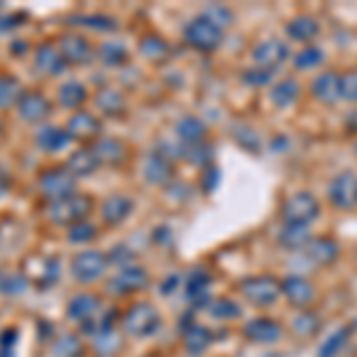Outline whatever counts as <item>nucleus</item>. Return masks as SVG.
Listing matches in <instances>:
<instances>
[{"instance_id": "nucleus-50", "label": "nucleus", "mask_w": 357, "mask_h": 357, "mask_svg": "<svg viewBox=\"0 0 357 357\" xmlns=\"http://www.w3.org/2000/svg\"><path fill=\"white\" fill-rule=\"evenodd\" d=\"M243 79L250 86H262L269 82V72H264V69H248L243 74Z\"/></svg>"}, {"instance_id": "nucleus-33", "label": "nucleus", "mask_w": 357, "mask_h": 357, "mask_svg": "<svg viewBox=\"0 0 357 357\" xmlns=\"http://www.w3.org/2000/svg\"><path fill=\"white\" fill-rule=\"evenodd\" d=\"M119 336L114 333V326H100L96 333V338H93V348H96V353L98 355H102V357H110L114 355L119 350Z\"/></svg>"}, {"instance_id": "nucleus-5", "label": "nucleus", "mask_w": 357, "mask_h": 357, "mask_svg": "<svg viewBox=\"0 0 357 357\" xmlns=\"http://www.w3.org/2000/svg\"><path fill=\"white\" fill-rule=\"evenodd\" d=\"M183 36H186L188 45H193V48L210 53V50L220 48V43H222V29L217 26V24H212V22L203 15V17H195L193 22H188V26H186V31H183Z\"/></svg>"}, {"instance_id": "nucleus-11", "label": "nucleus", "mask_w": 357, "mask_h": 357, "mask_svg": "<svg viewBox=\"0 0 357 357\" xmlns=\"http://www.w3.org/2000/svg\"><path fill=\"white\" fill-rule=\"evenodd\" d=\"M33 67H36V72H41L43 77H57V74L65 72L67 62H65V57L60 55L55 43L43 41L33 50Z\"/></svg>"}, {"instance_id": "nucleus-12", "label": "nucleus", "mask_w": 357, "mask_h": 357, "mask_svg": "<svg viewBox=\"0 0 357 357\" xmlns=\"http://www.w3.org/2000/svg\"><path fill=\"white\" fill-rule=\"evenodd\" d=\"M329 198L331 203L341 210H350V207L357 205V176L350 174V172H343L331 181L329 186Z\"/></svg>"}, {"instance_id": "nucleus-34", "label": "nucleus", "mask_w": 357, "mask_h": 357, "mask_svg": "<svg viewBox=\"0 0 357 357\" xmlns=\"http://www.w3.org/2000/svg\"><path fill=\"white\" fill-rule=\"evenodd\" d=\"M350 333H353L350 326H343V329L333 331L331 336L319 345V353H317V357H336L345 348V343L350 341Z\"/></svg>"}, {"instance_id": "nucleus-29", "label": "nucleus", "mask_w": 357, "mask_h": 357, "mask_svg": "<svg viewBox=\"0 0 357 357\" xmlns=\"http://www.w3.org/2000/svg\"><path fill=\"white\" fill-rule=\"evenodd\" d=\"M307 255L314 264H329L338 257V243L331 238H317L307 243Z\"/></svg>"}, {"instance_id": "nucleus-28", "label": "nucleus", "mask_w": 357, "mask_h": 357, "mask_svg": "<svg viewBox=\"0 0 357 357\" xmlns=\"http://www.w3.org/2000/svg\"><path fill=\"white\" fill-rule=\"evenodd\" d=\"M57 98H60V105L67 107V110H77L82 107L86 100H89V91H86L84 84L79 82H65L57 91Z\"/></svg>"}, {"instance_id": "nucleus-52", "label": "nucleus", "mask_w": 357, "mask_h": 357, "mask_svg": "<svg viewBox=\"0 0 357 357\" xmlns=\"http://www.w3.org/2000/svg\"><path fill=\"white\" fill-rule=\"evenodd\" d=\"M10 188H13V176H10V172L0 165V195H5Z\"/></svg>"}, {"instance_id": "nucleus-49", "label": "nucleus", "mask_w": 357, "mask_h": 357, "mask_svg": "<svg viewBox=\"0 0 357 357\" xmlns=\"http://www.w3.org/2000/svg\"><path fill=\"white\" fill-rule=\"evenodd\" d=\"M341 98L343 100L357 102V74H345L341 77Z\"/></svg>"}, {"instance_id": "nucleus-8", "label": "nucleus", "mask_w": 357, "mask_h": 357, "mask_svg": "<svg viewBox=\"0 0 357 357\" xmlns=\"http://www.w3.org/2000/svg\"><path fill=\"white\" fill-rule=\"evenodd\" d=\"M319 215V203L314 195L310 193H296L286 200L284 205V220L286 224H298V227H307L310 222L317 220Z\"/></svg>"}, {"instance_id": "nucleus-10", "label": "nucleus", "mask_w": 357, "mask_h": 357, "mask_svg": "<svg viewBox=\"0 0 357 357\" xmlns=\"http://www.w3.org/2000/svg\"><path fill=\"white\" fill-rule=\"evenodd\" d=\"M50 110H53L50 100L43 93H38V91H24L20 98V102H17V112H20V117L24 119V122H31V124L48 119Z\"/></svg>"}, {"instance_id": "nucleus-3", "label": "nucleus", "mask_w": 357, "mask_h": 357, "mask_svg": "<svg viewBox=\"0 0 357 357\" xmlns=\"http://www.w3.org/2000/svg\"><path fill=\"white\" fill-rule=\"evenodd\" d=\"M38 191L43 193L45 200L57 203V200H65L77 193V183H74V176L65 167H50V169H43L41 176H38Z\"/></svg>"}, {"instance_id": "nucleus-41", "label": "nucleus", "mask_w": 357, "mask_h": 357, "mask_svg": "<svg viewBox=\"0 0 357 357\" xmlns=\"http://www.w3.org/2000/svg\"><path fill=\"white\" fill-rule=\"evenodd\" d=\"M207 310H210V314L220 321H231V319H236V317H241V307L234 301H227V298L212 301L210 305H207Z\"/></svg>"}, {"instance_id": "nucleus-45", "label": "nucleus", "mask_w": 357, "mask_h": 357, "mask_svg": "<svg viewBox=\"0 0 357 357\" xmlns=\"http://www.w3.org/2000/svg\"><path fill=\"white\" fill-rule=\"evenodd\" d=\"M212 148H205V143H198V146H183L181 155L188 160L191 165H205L210 160Z\"/></svg>"}, {"instance_id": "nucleus-42", "label": "nucleus", "mask_w": 357, "mask_h": 357, "mask_svg": "<svg viewBox=\"0 0 357 357\" xmlns=\"http://www.w3.org/2000/svg\"><path fill=\"white\" fill-rule=\"evenodd\" d=\"M141 53L146 55L148 60L160 62V60H165L167 53H169V45H167L162 38H158V36H146L141 41Z\"/></svg>"}, {"instance_id": "nucleus-39", "label": "nucleus", "mask_w": 357, "mask_h": 357, "mask_svg": "<svg viewBox=\"0 0 357 357\" xmlns=\"http://www.w3.org/2000/svg\"><path fill=\"white\" fill-rule=\"evenodd\" d=\"M298 96H301V86L293 82V79H284V82L276 84L272 89V102H274V105H279V107L291 105Z\"/></svg>"}, {"instance_id": "nucleus-56", "label": "nucleus", "mask_w": 357, "mask_h": 357, "mask_svg": "<svg viewBox=\"0 0 357 357\" xmlns=\"http://www.w3.org/2000/svg\"><path fill=\"white\" fill-rule=\"evenodd\" d=\"M0 134H3V122H0Z\"/></svg>"}, {"instance_id": "nucleus-37", "label": "nucleus", "mask_w": 357, "mask_h": 357, "mask_svg": "<svg viewBox=\"0 0 357 357\" xmlns=\"http://www.w3.org/2000/svg\"><path fill=\"white\" fill-rule=\"evenodd\" d=\"M69 24L93 29V31H114V29H117L112 17H105V15H74L72 20H69Z\"/></svg>"}, {"instance_id": "nucleus-38", "label": "nucleus", "mask_w": 357, "mask_h": 357, "mask_svg": "<svg viewBox=\"0 0 357 357\" xmlns=\"http://www.w3.org/2000/svg\"><path fill=\"white\" fill-rule=\"evenodd\" d=\"M281 245L291 248V250H298V248H305L310 243V231L307 227H298V224H286V229L279 236Z\"/></svg>"}, {"instance_id": "nucleus-54", "label": "nucleus", "mask_w": 357, "mask_h": 357, "mask_svg": "<svg viewBox=\"0 0 357 357\" xmlns=\"http://www.w3.org/2000/svg\"><path fill=\"white\" fill-rule=\"evenodd\" d=\"M176 281H178V276H169V281H162V296H169V293H174V286H176Z\"/></svg>"}, {"instance_id": "nucleus-26", "label": "nucleus", "mask_w": 357, "mask_h": 357, "mask_svg": "<svg viewBox=\"0 0 357 357\" xmlns=\"http://www.w3.org/2000/svg\"><path fill=\"white\" fill-rule=\"evenodd\" d=\"M93 151L100 165H122L126 160V146L119 138H98Z\"/></svg>"}, {"instance_id": "nucleus-15", "label": "nucleus", "mask_w": 357, "mask_h": 357, "mask_svg": "<svg viewBox=\"0 0 357 357\" xmlns=\"http://www.w3.org/2000/svg\"><path fill=\"white\" fill-rule=\"evenodd\" d=\"M148 284V272L138 264H129V267L119 269V274L112 279V291L117 296H126V293H134V291H141L143 286Z\"/></svg>"}, {"instance_id": "nucleus-22", "label": "nucleus", "mask_w": 357, "mask_h": 357, "mask_svg": "<svg viewBox=\"0 0 357 357\" xmlns=\"http://www.w3.org/2000/svg\"><path fill=\"white\" fill-rule=\"evenodd\" d=\"M174 174V169H172V162L167 160V155L162 153H153L148 155L146 160H143V176H146V181L151 183H167Z\"/></svg>"}, {"instance_id": "nucleus-7", "label": "nucleus", "mask_w": 357, "mask_h": 357, "mask_svg": "<svg viewBox=\"0 0 357 357\" xmlns=\"http://www.w3.org/2000/svg\"><path fill=\"white\" fill-rule=\"evenodd\" d=\"M57 50H60V55L65 57V62L69 65H89V62H93V45L86 36L82 33H60V38H57Z\"/></svg>"}, {"instance_id": "nucleus-32", "label": "nucleus", "mask_w": 357, "mask_h": 357, "mask_svg": "<svg viewBox=\"0 0 357 357\" xmlns=\"http://www.w3.org/2000/svg\"><path fill=\"white\" fill-rule=\"evenodd\" d=\"M22 84L17 82L13 74H0V110H8V107H17L22 98Z\"/></svg>"}, {"instance_id": "nucleus-1", "label": "nucleus", "mask_w": 357, "mask_h": 357, "mask_svg": "<svg viewBox=\"0 0 357 357\" xmlns=\"http://www.w3.org/2000/svg\"><path fill=\"white\" fill-rule=\"evenodd\" d=\"M93 210V200L89 195L74 193L65 200L48 205V220L57 224V227H74L79 222H86V217Z\"/></svg>"}, {"instance_id": "nucleus-2", "label": "nucleus", "mask_w": 357, "mask_h": 357, "mask_svg": "<svg viewBox=\"0 0 357 357\" xmlns=\"http://www.w3.org/2000/svg\"><path fill=\"white\" fill-rule=\"evenodd\" d=\"M122 326H124V331L134 338L153 336L160 326V312L151 303H136L134 307H129L124 312Z\"/></svg>"}, {"instance_id": "nucleus-21", "label": "nucleus", "mask_w": 357, "mask_h": 357, "mask_svg": "<svg viewBox=\"0 0 357 357\" xmlns=\"http://www.w3.org/2000/svg\"><path fill=\"white\" fill-rule=\"evenodd\" d=\"M245 338L255 343H274L276 338L281 336V326L276 324L274 319H267V317H257V319H250L245 324Z\"/></svg>"}, {"instance_id": "nucleus-51", "label": "nucleus", "mask_w": 357, "mask_h": 357, "mask_svg": "<svg viewBox=\"0 0 357 357\" xmlns=\"http://www.w3.org/2000/svg\"><path fill=\"white\" fill-rule=\"evenodd\" d=\"M17 329H5L3 333H0V348L5 350H15V343H17Z\"/></svg>"}, {"instance_id": "nucleus-27", "label": "nucleus", "mask_w": 357, "mask_h": 357, "mask_svg": "<svg viewBox=\"0 0 357 357\" xmlns=\"http://www.w3.org/2000/svg\"><path fill=\"white\" fill-rule=\"evenodd\" d=\"M312 93L314 98H319L321 102H336L341 98V77L333 72H326L321 77L314 79L312 84Z\"/></svg>"}, {"instance_id": "nucleus-47", "label": "nucleus", "mask_w": 357, "mask_h": 357, "mask_svg": "<svg viewBox=\"0 0 357 357\" xmlns=\"http://www.w3.org/2000/svg\"><path fill=\"white\" fill-rule=\"evenodd\" d=\"M205 17L212 22V24H217V26H229L234 22V15H231V10L229 8H222V5H212V8H207L205 10Z\"/></svg>"}, {"instance_id": "nucleus-18", "label": "nucleus", "mask_w": 357, "mask_h": 357, "mask_svg": "<svg viewBox=\"0 0 357 357\" xmlns=\"http://www.w3.org/2000/svg\"><path fill=\"white\" fill-rule=\"evenodd\" d=\"M281 293L289 298V303H293L296 307H305V305L312 303L314 298V289L307 279L303 276H289V279L281 284Z\"/></svg>"}, {"instance_id": "nucleus-31", "label": "nucleus", "mask_w": 357, "mask_h": 357, "mask_svg": "<svg viewBox=\"0 0 357 357\" xmlns=\"http://www.w3.org/2000/svg\"><path fill=\"white\" fill-rule=\"evenodd\" d=\"M29 289V279L24 272L17 269H0V293L3 296H22Z\"/></svg>"}, {"instance_id": "nucleus-25", "label": "nucleus", "mask_w": 357, "mask_h": 357, "mask_svg": "<svg viewBox=\"0 0 357 357\" xmlns=\"http://www.w3.org/2000/svg\"><path fill=\"white\" fill-rule=\"evenodd\" d=\"M176 136L186 146H198V143H205L207 126L198 117H193V114H186V117H181L176 122Z\"/></svg>"}, {"instance_id": "nucleus-46", "label": "nucleus", "mask_w": 357, "mask_h": 357, "mask_svg": "<svg viewBox=\"0 0 357 357\" xmlns=\"http://www.w3.org/2000/svg\"><path fill=\"white\" fill-rule=\"evenodd\" d=\"M317 326H319V321H317V317L310 312H301L296 319H293V331L301 333V336H312L317 331Z\"/></svg>"}, {"instance_id": "nucleus-23", "label": "nucleus", "mask_w": 357, "mask_h": 357, "mask_svg": "<svg viewBox=\"0 0 357 357\" xmlns=\"http://www.w3.org/2000/svg\"><path fill=\"white\" fill-rule=\"evenodd\" d=\"M93 98H96L98 110H100L102 114H107V117H122V114L126 112V98L119 93L117 89L105 86V89L98 91Z\"/></svg>"}, {"instance_id": "nucleus-53", "label": "nucleus", "mask_w": 357, "mask_h": 357, "mask_svg": "<svg viewBox=\"0 0 357 357\" xmlns=\"http://www.w3.org/2000/svg\"><path fill=\"white\" fill-rule=\"evenodd\" d=\"M22 15H10V17H3V20H0V31H8V29H13V26H20L22 24Z\"/></svg>"}, {"instance_id": "nucleus-4", "label": "nucleus", "mask_w": 357, "mask_h": 357, "mask_svg": "<svg viewBox=\"0 0 357 357\" xmlns=\"http://www.w3.org/2000/svg\"><path fill=\"white\" fill-rule=\"evenodd\" d=\"M107 260L105 252L100 250H84L79 255H74L72 260V276L79 281V284H93L100 276H105L107 272Z\"/></svg>"}, {"instance_id": "nucleus-19", "label": "nucleus", "mask_w": 357, "mask_h": 357, "mask_svg": "<svg viewBox=\"0 0 357 357\" xmlns=\"http://www.w3.org/2000/svg\"><path fill=\"white\" fill-rule=\"evenodd\" d=\"M210 284H212V276L205 269H193L191 274L186 276V298L193 305H210L207 303V293H210Z\"/></svg>"}, {"instance_id": "nucleus-55", "label": "nucleus", "mask_w": 357, "mask_h": 357, "mask_svg": "<svg viewBox=\"0 0 357 357\" xmlns=\"http://www.w3.org/2000/svg\"><path fill=\"white\" fill-rule=\"evenodd\" d=\"M24 48H26V45L24 43H13V45H10V50H13V53H24Z\"/></svg>"}, {"instance_id": "nucleus-40", "label": "nucleus", "mask_w": 357, "mask_h": 357, "mask_svg": "<svg viewBox=\"0 0 357 357\" xmlns=\"http://www.w3.org/2000/svg\"><path fill=\"white\" fill-rule=\"evenodd\" d=\"M53 357H82L84 353V345L79 341L77 336H72V333H65V336H60L57 341L53 343Z\"/></svg>"}, {"instance_id": "nucleus-13", "label": "nucleus", "mask_w": 357, "mask_h": 357, "mask_svg": "<svg viewBox=\"0 0 357 357\" xmlns=\"http://www.w3.org/2000/svg\"><path fill=\"white\" fill-rule=\"evenodd\" d=\"M65 131L72 141H96L102 131V124H100V119L93 117L91 112H77L69 117Z\"/></svg>"}, {"instance_id": "nucleus-35", "label": "nucleus", "mask_w": 357, "mask_h": 357, "mask_svg": "<svg viewBox=\"0 0 357 357\" xmlns=\"http://www.w3.org/2000/svg\"><path fill=\"white\" fill-rule=\"evenodd\" d=\"M98 55H100V60L105 62L107 67H119L129 60V50L119 41H105L100 45V50H98Z\"/></svg>"}, {"instance_id": "nucleus-24", "label": "nucleus", "mask_w": 357, "mask_h": 357, "mask_svg": "<svg viewBox=\"0 0 357 357\" xmlns=\"http://www.w3.org/2000/svg\"><path fill=\"white\" fill-rule=\"evenodd\" d=\"M69 141H72V138H69L67 131L60 129V126H53V124H45L36 131V146L45 153L62 151V148H67Z\"/></svg>"}, {"instance_id": "nucleus-9", "label": "nucleus", "mask_w": 357, "mask_h": 357, "mask_svg": "<svg viewBox=\"0 0 357 357\" xmlns=\"http://www.w3.org/2000/svg\"><path fill=\"white\" fill-rule=\"evenodd\" d=\"M24 276L29 281H33L41 289H48L50 284H55L60 276V260L57 257H43V255H31L26 257L24 264Z\"/></svg>"}, {"instance_id": "nucleus-43", "label": "nucleus", "mask_w": 357, "mask_h": 357, "mask_svg": "<svg viewBox=\"0 0 357 357\" xmlns=\"http://www.w3.org/2000/svg\"><path fill=\"white\" fill-rule=\"evenodd\" d=\"M98 236V229L93 227L91 222H79L74 224V227H69V243H89V241H93Z\"/></svg>"}, {"instance_id": "nucleus-17", "label": "nucleus", "mask_w": 357, "mask_h": 357, "mask_svg": "<svg viewBox=\"0 0 357 357\" xmlns=\"http://www.w3.org/2000/svg\"><path fill=\"white\" fill-rule=\"evenodd\" d=\"M98 310H100V298L93 296V293H79V296H74L72 301H69L67 317L84 324V321L93 319Z\"/></svg>"}, {"instance_id": "nucleus-20", "label": "nucleus", "mask_w": 357, "mask_h": 357, "mask_svg": "<svg viewBox=\"0 0 357 357\" xmlns=\"http://www.w3.org/2000/svg\"><path fill=\"white\" fill-rule=\"evenodd\" d=\"M131 210H134V203H131V198H126V195L117 193V195H110V198L102 203V222L110 224V227H117V224H122L126 217L131 215Z\"/></svg>"}, {"instance_id": "nucleus-14", "label": "nucleus", "mask_w": 357, "mask_h": 357, "mask_svg": "<svg viewBox=\"0 0 357 357\" xmlns=\"http://www.w3.org/2000/svg\"><path fill=\"white\" fill-rule=\"evenodd\" d=\"M289 57V48H286V43L276 41H264L257 45L255 50H252V60H255L257 69H264V72H272L274 67H279L281 62Z\"/></svg>"}, {"instance_id": "nucleus-6", "label": "nucleus", "mask_w": 357, "mask_h": 357, "mask_svg": "<svg viewBox=\"0 0 357 357\" xmlns=\"http://www.w3.org/2000/svg\"><path fill=\"white\" fill-rule=\"evenodd\" d=\"M241 291H243V296L250 303L264 307V305H272L276 298L281 296V284L274 276H267V274L248 276V279H243V284H241Z\"/></svg>"}, {"instance_id": "nucleus-44", "label": "nucleus", "mask_w": 357, "mask_h": 357, "mask_svg": "<svg viewBox=\"0 0 357 357\" xmlns=\"http://www.w3.org/2000/svg\"><path fill=\"white\" fill-rule=\"evenodd\" d=\"M321 57H324V53H321L319 48H303L301 53L296 55V67L298 69H312V67H317L321 62Z\"/></svg>"}, {"instance_id": "nucleus-36", "label": "nucleus", "mask_w": 357, "mask_h": 357, "mask_svg": "<svg viewBox=\"0 0 357 357\" xmlns=\"http://www.w3.org/2000/svg\"><path fill=\"white\" fill-rule=\"evenodd\" d=\"M317 33H319V24L312 17H298L289 24V36L293 41H312Z\"/></svg>"}, {"instance_id": "nucleus-48", "label": "nucleus", "mask_w": 357, "mask_h": 357, "mask_svg": "<svg viewBox=\"0 0 357 357\" xmlns=\"http://www.w3.org/2000/svg\"><path fill=\"white\" fill-rule=\"evenodd\" d=\"M107 260H110L112 264H117L119 269L129 267V264H136L134 262V252H131V248H124V245H117L114 250L107 255Z\"/></svg>"}, {"instance_id": "nucleus-16", "label": "nucleus", "mask_w": 357, "mask_h": 357, "mask_svg": "<svg viewBox=\"0 0 357 357\" xmlns=\"http://www.w3.org/2000/svg\"><path fill=\"white\" fill-rule=\"evenodd\" d=\"M98 167H100V160H98L93 148H79V151H74L69 155L67 162H65V169L74 178H84V176L96 174Z\"/></svg>"}, {"instance_id": "nucleus-30", "label": "nucleus", "mask_w": 357, "mask_h": 357, "mask_svg": "<svg viewBox=\"0 0 357 357\" xmlns=\"http://www.w3.org/2000/svg\"><path fill=\"white\" fill-rule=\"evenodd\" d=\"M210 343H212V333L210 329H205V326L191 324L183 331V345H186L188 353H193V355L205 353V350L210 348Z\"/></svg>"}]
</instances>
